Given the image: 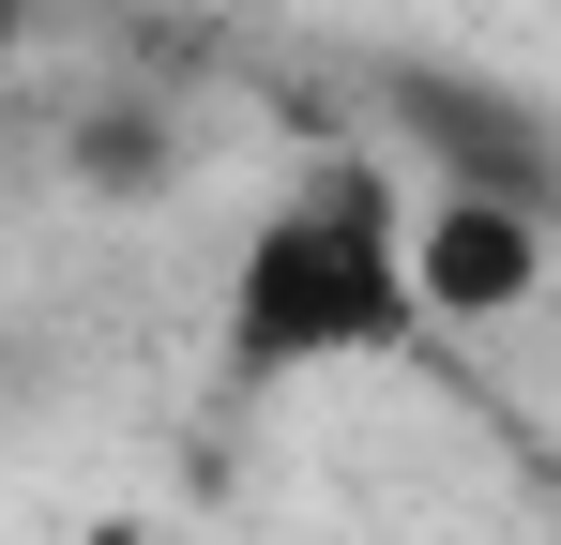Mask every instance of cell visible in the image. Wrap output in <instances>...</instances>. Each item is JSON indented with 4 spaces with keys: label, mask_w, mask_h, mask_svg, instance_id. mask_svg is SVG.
<instances>
[{
    "label": "cell",
    "mask_w": 561,
    "mask_h": 545,
    "mask_svg": "<svg viewBox=\"0 0 561 545\" xmlns=\"http://www.w3.org/2000/svg\"><path fill=\"white\" fill-rule=\"evenodd\" d=\"M394 349H425V318H410V182L379 152H319L228 243L213 379L228 394H304V379H350V363H394Z\"/></svg>",
    "instance_id": "obj_1"
},
{
    "label": "cell",
    "mask_w": 561,
    "mask_h": 545,
    "mask_svg": "<svg viewBox=\"0 0 561 545\" xmlns=\"http://www.w3.org/2000/svg\"><path fill=\"white\" fill-rule=\"evenodd\" d=\"M379 106V167H425V197H485V212H547L561 228V121L547 91L485 77V61H379L365 77Z\"/></svg>",
    "instance_id": "obj_2"
},
{
    "label": "cell",
    "mask_w": 561,
    "mask_h": 545,
    "mask_svg": "<svg viewBox=\"0 0 561 545\" xmlns=\"http://www.w3.org/2000/svg\"><path fill=\"white\" fill-rule=\"evenodd\" d=\"M561 272L547 212H485V197H410V318L425 334H501L531 318Z\"/></svg>",
    "instance_id": "obj_3"
},
{
    "label": "cell",
    "mask_w": 561,
    "mask_h": 545,
    "mask_svg": "<svg viewBox=\"0 0 561 545\" xmlns=\"http://www.w3.org/2000/svg\"><path fill=\"white\" fill-rule=\"evenodd\" d=\"M61 167L92 182V197H152V182H168V106H92V121L61 137Z\"/></svg>",
    "instance_id": "obj_4"
}]
</instances>
